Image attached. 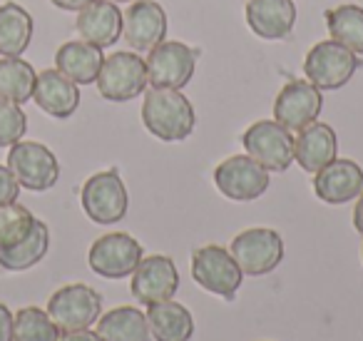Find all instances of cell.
Here are the masks:
<instances>
[{
    "instance_id": "obj_29",
    "label": "cell",
    "mask_w": 363,
    "mask_h": 341,
    "mask_svg": "<svg viewBox=\"0 0 363 341\" xmlns=\"http://www.w3.org/2000/svg\"><path fill=\"white\" fill-rule=\"evenodd\" d=\"M35 220L38 217L18 202L0 207V249H11L26 239L35 227Z\"/></svg>"
},
{
    "instance_id": "obj_14",
    "label": "cell",
    "mask_w": 363,
    "mask_h": 341,
    "mask_svg": "<svg viewBox=\"0 0 363 341\" xmlns=\"http://www.w3.org/2000/svg\"><path fill=\"white\" fill-rule=\"evenodd\" d=\"M130 289L132 296L145 306L172 299L179 289V271H177L174 259H169L167 254L142 256L137 269L132 271Z\"/></svg>"
},
{
    "instance_id": "obj_36",
    "label": "cell",
    "mask_w": 363,
    "mask_h": 341,
    "mask_svg": "<svg viewBox=\"0 0 363 341\" xmlns=\"http://www.w3.org/2000/svg\"><path fill=\"white\" fill-rule=\"evenodd\" d=\"M110 3H135V0H110Z\"/></svg>"
},
{
    "instance_id": "obj_4",
    "label": "cell",
    "mask_w": 363,
    "mask_h": 341,
    "mask_svg": "<svg viewBox=\"0 0 363 341\" xmlns=\"http://www.w3.org/2000/svg\"><path fill=\"white\" fill-rule=\"evenodd\" d=\"M97 90L110 102H127L147 90V63L135 53H112L102 60L100 75H97Z\"/></svg>"
},
{
    "instance_id": "obj_13",
    "label": "cell",
    "mask_w": 363,
    "mask_h": 341,
    "mask_svg": "<svg viewBox=\"0 0 363 341\" xmlns=\"http://www.w3.org/2000/svg\"><path fill=\"white\" fill-rule=\"evenodd\" d=\"M323 107V95L308 80H289L274 100V120L289 132H301L318 120Z\"/></svg>"
},
{
    "instance_id": "obj_37",
    "label": "cell",
    "mask_w": 363,
    "mask_h": 341,
    "mask_svg": "<svg viewBox=\"0 0 363 341\" xmlns=\"http://www.w3.org/2000/svg\"><path fill=\"white\" fill-rule=\"evenodd\" d=\"M361 259H363V247H361Z\"/></svg>"
},
{
    "instance_id": "obj_3",
    "label": "cell",
    "mask_w": 363,
    "mask_h": 341,
    "mask_svg": "<svg viewBox=\"0 0 363 341\" xmlns=\"http://www.w3.org/2000/svg\"><path fill=\"white\" fill-rule=\"evenodd\" d=\"M80 202L85 215L95 224H117L120 220H125L130 210V195L115 167L87 177L80 192Z\"/></svg>"
},
{
    "instance_id": "obj_26",
    "label": "cell",
    "mask_w": 363,
    "mask_h": 341,
    "mask_svg": "<svg viewBox=\"0 0 363 341\" xmlns=\"http://www.w3.org/2000/svg\"><path fill=\"white\" fill-rule=\"evenodd\" d=\"M38 72L23 58H0V97L16 105L33 100Z\"/></svg>"
},
{
    "instance_id": "obj_2",
    "label": "cell",
    "mask_w": 363,
    "mask_h": 341,
    "mask_svg": "<svg viewBox=\"0 0 363 341\" xmlns=\"http://www.w3.org/2000/svg\"><path fill=\"white\" fill-rule=\"evenodd\" d=\"M361 67V55L336 40H321L306 53L303 75L318 90H341Z\"/></svg>"
},
{
    "instance_id": "obj_16",
    "label": "cell",
    "mask_w": 363,
    "mask_h": 341,
    "mask_svg": "<svg viewBox=\"0 0 363 341\" xmlns=\"http://www.w3.org/2000/svg\"><path fill=\"white\" fill-rule=\"evenodd\" d=\"M313 192L326 205H346L363 192V170L353 160H333L313 175Z\"/></svg>"
},
{
    "instance_id": "obj_33",
    "label": "cell",
    "mask_w": 363,
    "mask_h": 341,
    "mask_svg": "<svg viewBox=\"0 0 363 341\" xmlns=\"http://www.w3.org/2000/svg\"><path fill=\"white\" fill-rule=\"evenodd\" d=\"M57 341H102V339L92 329H77V331H60V339Z\"/></svg>"
},
{
    "instance_id": "obj_11",
    "label": "cell",
    "mask_w": 363,
    "mask_h": 341,
    "mask_svg": "<svg viewBox=\"0 0 363 341\" xmlns=\"http://www.w3.org/2000/svg\"><path fill=\"white\" fill-rule=\"evenodd\" d=\"M147 77L152 87L182 90L194 75L197 50L179 40H162L147 55Z\"/></svg>"
},
{
    "instance_id": "obj_27",
    "label": "cell",
    "mask_w": 363,
    "mask_h": 341,
    "mask_svg": "<svg viewBox=\"0 0 363 341\" xmlns=\"http://www.w3.org/2000/svg\"><path fill=\"white\" fill-rule=\"evenodd\" d=\"M331 40L341 43L356 55H363V8L361 6H338L323 13Z\"/></svg>"
},
{
    "instance_id": "obj_28",
    "label": "cell",
    "mask_w": 363,
    "mask_h": 341,
    "mask_svg": "<svg viewBox=\"0 0 363 341\" xmlns=\"http://www.w3.org/2000/svg\"><path fill=\"white\" fill-rule=\"evenodd\" d=\"M60 329L40 306H23L13 319V341H57Z\"/></svg>"
},
{
    "instance_id": "obj_12",
    "label": "cell",
    "mask_w": 363,
    "mask_h": 341,
    "mask_svg": "<svg viewBox=\"0 0 363 341\" xmlns=\"http://www.w3.org/2000/svg\"><path fill=\"white\" fill-rule=\"evenodd\" d=\"M214 185L227 200L252 202L269 190V170H264L249 155H234L217 165Z\"/></svg>"
},
{
    "instance_id": "obj_18",
    "label": "cell",
    "mask_w": 363,
    "mask_h": 341,
    "mask_svg": "<svg viewBox=\"0 0 363 341\" xmlns=\"http://www.w3.org/2000/svg\"><path fill=\"white\" fill-rule=\"evenodd\" d=\"M33 100L43 112H48L55 120H67L70 115H75V110L80 107V90L77 85L65 77L60 70H43L38 72L35 90H33Z\"/></svg>"
},
{
    "instance_id": "obj_31",
    "label": "cell",
    "mask_w": 363,
    "mask_h": 341,
    "mask_svg": "<svg viewBox=\"0 0 363 341\" xmlns=\"http://www.w3.org/2000/svg\"><path fill=\"white\" fill-rule=\"evenodd\" d=\"M18 195H21V185H18L16 175L8 170V165H0V207L18 202Z\"/></svg>"
},
{
    "instance_id": "obj_6",
    "label": "cell",
    "mask_w": 363,
    "mask_h": 341,
    "mask_svg": "<svg viewBox=\"0 0 363 341\" xmlns=\"http://www.w3.org/2000/svg\"><path fill=\"white\" fill-rule=\"evenodd\" d=\"M234 261L239 264L242 274L247 276H264L272 274L284 259V239L277 229L269 227H252L244 229L232 239Z\"/></svg>"
},
{
    "instance_id": "obj_32",
    "label": "cell",
    "mask_w": 363,
    "mask_h": 341,
    "mask_svg": "<svg viewBox=\"0 0 363 341\" xmlns=\"http://www.w3.org/2000/svg\"><path fill=\"white\" fill-rule=\"evenodd\" d=\"M13 314L6 304H0V341H13Z\"/></svg>"
},
{
    "instance_id": "obj_5",
    "label": "cell",
    "mask_w": 363,
    "mask_h": 341,
    "mask_svg": "<svg viewBox=\"0 0 363 341\" xmlns=\"http://www.w3.org/2000/svg\"><path fill=\"white\" fill-rule=\"evenodd\" d=\"M8 170L30 192H48L60 180V162L43 142L21 140L8 152Z\"/></svg>"
},
{
    "instance_id": "obj_34",
    "label": "cell",
    "mask_w": 363,
    "mask_h": 341,
    "mask_svg": "<svg viewBox=\"0 0 363 341\" xmlns=\"http://www.w3.org/2000/svg\"><path fill=\"white\" fill-rule=\"evenodd\" d=\"M50 3L55 8H60V11H75V13H80L85 6H90L92 0H50Z\"/></svg>"
},
{
    "instance_id": "obj_1",
    "label": "cell",
    "mask_w": 363,
    "mask_h": 341,
    "mask_svg": "<svg viewBox=\"0 0 363 341\" xmlns=\"http://www.w3.org/2000/svg\"><path fill=\"white\" fill-rule=\"evenodd\" d=\"M142 122L162 142H182L194 130V105L179 90L152 87L142 102Z\"/></svg>"
},
{
    "instance_id": "obj_23",
    "label": "cell",
    "mask_w": 363,
    "mask_h": 341,
    "mask_svg": "<svg viewBox=\"0 0 363 341\" xmlns=\"http://www.w3.org/2000/svg\"><path fill=\"white\" fill-rule=\"evenodd\" d=\"M102 341H152L147 314L135 306H115L97 319Z\"/></svg>"
},
{
    "instance_id": "obj_10",
    "label": "cell",
    "mask_w": 363,
    "mask_h": 341,
    "mask_svg": "<svg viewBox=\"0 0 363 341\" xmlns=\"http://www.w3.org/2000/svg\"><path fill=\"white\" fill-rule=\"evenodd\" d=\"M142 256H145V249L135 237L127 232H110L92 242L87 251V264L95 274L105 279H125V276H132Z\"/></svg>"
},
{
    "instance_id": "obj_19",
    "label": "cell",
    "mask_w": 363,
    "mask_h": 341,
    "mask_svg": "<svg viewBox=\"0 0 363 341\" xmlns=\"http://www.w3.org/2000/svg\"><path fill=\"white\" fill-rule=\"evenodd\" d=\"M247 26L262 40H284L296 26L294 0H249Z\"/></svg>"
},
{
    "instance_id": "obj_17",
    "label": "cell",
    "mask_w": 363,
    "mask_h": 341,
    "mask_svg": "<svg viewBox=\"0 0 363 341\" xmlns=\"http://www.w3.org/2000/svg\"><path fill=\"white\" fill-rule=\"evenodd\" d=\"M75 28L82 40L105 50L122 38V11L110 0H92L80 11Z\"/></svg>"
},
{
    "instance_id": "obj_21",
    "label": "cell",
    "mask_w": 363,
    "mask_h": 341,
    "mask_svg": "<svg viewBox=\"0 0 363 341\" xmlns=\"http://www.w3.org/2000/svg\"><path fill=\"white\" fill-rule=\"evenodd\" d=\"M102 60H105V55H102L100 48L90 45L85 40H70L57 48L55 70L70 77L75 85H92L100 75Z\"/></svg>"
},
{
    "instance_id": "obj_7",
    "label": "cell",
    "mask_w": 363,
    "mask_h": 341,
    "mask_svg": "<svg viewBox=\"0 0 363 341\" xmlns=\"http://www.w3.org/2000/svg\"><path fill=\"white\" fill-rule=\"evenodd\" d=\"M192 276L202 289L232 301L242 286V269L234 261L232 251L219 244H207L194 249L192 254Z\"/></svg>"
},
{
    "instance_id": "obj_24",
    "label": "cell",
    "mask_w": 363,
    "mask_h": 341,
    "mask_svg": "<svg viewBox=\"0 0 363 341\" xmlns=\"http://www.w3.org/2000/svg\"><path fill=\"white\" fill-rule=\"evenodd\" d=\"M33 40V16L18 3L0 6V55L21 58Z\"/></svg>"
},
{
    "instance_id": "obj_15",
    "label": "cell",
    "mask_w": 363,
    "mask_h": 341,
    "mask_svg": "<svg viewBox=\"0 0 363 341\" xmlns=\"http://www.w3.org/2000/svg\"><path fill=\"white\" fill-rule=\"evenodd\" d=\"M122 38L132 50L150 53L167 40V13L155 0H135L122 13Z\"/></svg>"
},
{
    "instance_id": "obj_22",
    "label": "cell",
    "mask_w": 363,
    "mask_h": 341,
    "mask_svg": "<svg viewBox=\"0 0 363 341\" xmlns=\"http://www.w3.org/2000/svg\"><path fill=\"white\" fill-rule=\"evenodd\" d=\"M147 324L155 341H189L194 334V319L189 309L172 299L147 306Z\"/></svg>"
},
{
    "instance_id": "obj_30",
    "label": "cell",
    "mask_w": 363,
    "mask_h": 341,
    "mask_svg": "<svg viewBox=\"0 0 363 341\" xmlns=\"http://www.w3.org/2000/svg\"><path fill=\"white\" fill-rule=\"evenodd\" d=\"M28 130V117L21 105L0 97V147H13L23 140Z\"/></svg>"
},
{
    "instance_id": "obj_35",
    "label": "cell",
    "mask_w": 363,
    "mask_h": 341,
    "mask_svg": "<svg viewBox=\"0 0 363 341\" xmlns=\"http://www.w3.org/2000/svg\"><path fill=\"white\" fill-rule=\"evenodd\" d=\"M353 227H356L358 234H363V192L358 195L356 210H353Z\"/></svg>"
},
{
    "instance_id": "obj_25",
    "label": "cell",
    "mask_w": 363,
    "mask_h": 341,
    "mask_svg": "<svg viewBox=\"0 0 363 341\" xmlns=\"http://www.w3.org/2000/svg\"><path fill=\"white\" fill-rule=\"evenodd\" d=\"M48 249H50V229L43 220H35V227L26 239L11 249H0V266L6 271L33 269L38 261L45 259Z\"/></svg>"
},
{
    "instance_id": "obj_9",
    "label": "cell",
    "mask_w": 363,
    "mask_h": 341,
    "mask_svg": "<svg viewBox=\"0 0 363 341\" xmlns=\"http://www.w3.org/2000/svg\"><path fill=\"white\" fill-rule=\"evenodd\" d=\"M242 145L269 172H286L294 162V135L277 120H259L247 127Z\"/></svg>"
},
{
    "instance_id": "obj_20",
    "label": "cell",
    "mask_w": 363,
    "mask_h": 341,
    "mask_svg": "<svg viewBox=\"0 0 363 341\" xmlns=\"http://www.w3.org/2000/svg\"><path fill=\"white\" fill-rule=\"evenodd\" d=\"M338 152V137L331 125L326 122H311L294 137V160L306 170L308 175H316L318 170L336 160Z\"/></svg>"
},
{
    "instance_id": "obj_8",
    "label": "cell",
    "mask_w": 363,
    "mask_h": 341,
    "mask_svg": "<svg viewBox=\"0 0 363 341\" xmlns=\"http://www.w3.org/2000/svg\"><path fill=\"white\" fill-rule=\"evenodd\" d=\"M45 311L60 331L90 329L102 316V296L87 284H67L50 296Z\"/></svg>"
}]
</instances>
